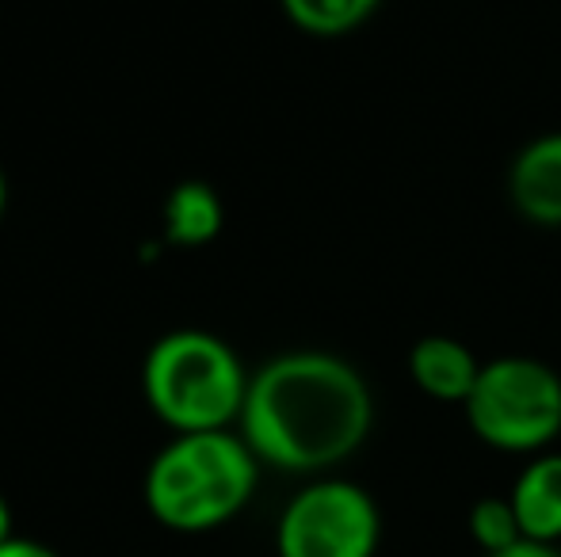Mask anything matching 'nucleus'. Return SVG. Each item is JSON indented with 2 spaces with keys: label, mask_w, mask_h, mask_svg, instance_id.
Masks as SVG:
<instances>
[{
  "label": "nucleus",
  "mask_w": 561,
  "mask_h": 557,
  "mask_svg": "<svg viewBox=\"0 0 561 557\" xmlns=\"http://www.w3.org/2000/svg\"><path fill=\"white\" fill-rule=\"evenodd\" d=\"M164 230L176 245H207L222 230V202L207 184H184L172 192L164 210Z\"/></svg>",
  "instance_id": "obj_9"
},
{
  "label": "nucleus",
  "mask_w": 561,
  "mask_h": 557,
  "mask_svg": "<svg viewBox=\"0 0 561 557\" xmlns=\"http://www.w3.org/2000/svg\"><path fill=\"white\" fill-rule=\"evenodd\" d=\"M0 207H4V179H0Z\"/></svg>",
  "instance_id": "obj_15"
},
{
  "label": "nucleus",
  "mask_w": 561,
  "mask_h": 557,
  "mask_svg": "<svg viewBox=\"0 0 561 557\" xmlns=\"http://www.w3.org/2000/svg\"><path fill=\"white\" fill-rule=\"evenodd\" d=\"M0 557H58V554L46 550L43 543H31V538H8L0 546Z\"/></svg>",
  "instance_id": "obj_12"
},
{
  "label": "nucleus",
  "mask_w": 561,
  "mask_h": 557,
  "mask_svg": "<svg viewBox=\"0 0 561 557\" xmlns=\"http://www.w3.org/2000/svg\"><path fill=\"white\" fill-rule=\"evenodd\" d=\"M466 417L489 446L539 451L561 431V379L539 359H496L481 367Z\"/></svg>",
  "instance_id": "obj_4"
},
{
  "label": "nucleus",
  "mask_w": 561,
  "mask_h": 557,
  "mask_svg": "<svg viewBox=\"0 0 561 557\" xmlns=\"http://www.w3.org/2000/svg\"><path fill=\"white\" fill-rule=\"evenodd\" d=\"M512 508L519 515L524 538L554 543L561 538V454L535 459L512 489Z\"/></svg>",
  "instance_id": "obj_8"
},
{
  "label": "nucleus",
  "mask_w": 561,
  "mask_h": 557,
  "mask_svg": "<svg viewBox=\"0 0 561 557\" xmlns=\"http://www.w3.org/2000/svg\"><path fill=\"white\" fill-rule=\"evenodd\" d=\"M256 459L226 431H192L157 454L146 477V504L172 531H210L249 504Z\"/></svg>",
  "instance_id": "obj_2"
},
{
  "label": "nucleus",
  "mask_w": 561,
  "mask_h": 557,
  "mask_svg": "<svg viewBox=\"0 0 561 557\" xmlns=\"http://www.w3.org/2000/svg\"><path fill=\"white\" fill-rule=\"evenodd\" d=\"M283 8L310 35H344L375 12L378 0H283Z\"/></svg>",
  "instance_id": "obj_10"
},
{
  "label": "nucleus",
  "mask_w": 561,
  "mask_h": 557,
  "mask_svg": "<svg viewBox=\"0 0 561 557\" xmlns=\"http://www.w3.org/2000/svg\"><path fill=\"white\" fill-rule=\"evenodd\" d=\"M244 374L233 351L207 333H172L146 359V397L176 431H222L244 409Z\"/></svg>",
  "instance_id": "obj_3"
},
{
  "label": "nucleus",
  "mask_w": 561,
  "mask_h": 557,
  "mask_svg": "<svg viewBox=\"0 0 561 557\" xmlns=\"http://www.w3.org/2000/svg\"><path fill=\"white\" fill-rule=\"evenodd\" d=\"M378 508L347 481L298 492L279 520V557H375Z\"/></svg>",
  "instance_id": "obj_5"
},
{
  "label": "nucleus",
  "mask_w": 561,
  "mask_h": 557,
  "mask_svg": "<svg viewBox=\"0 0 561 557\" xmlns=\"http://www.w3.org/2000/svg\"><path fill=\"white\" fill-rule=\"evenodd\" d=\"M12 538V515H8V504H4V497H0V546Z\"/></svg>",
  "instance_id": "obj_14"
},
{
  "label": "nucleus",
  "mask_w": 561,
  "mask_h": 557,
  "mask_svg": "<svg viewBox=\"0 0 561 557\" xmlns=\"http://www.w3.org/2000/svg\"><path fill=\"white\" fill-rule=\"evenodd\" d=\"M409 371H413L416 386L436 402H470L473 386H478V359L466 344L450 340V336H424L409 356Z\"/></svg>",
  "instance_id": "obj_7"
},
{
  "label": "nucleus",
  "mask_w": 561,
  "mask_h": 557,
  "mask_svg": "<svg viewBox=\"0 0 561 557\" xmlns=\"http://www.w3.org/2000/svg\"><path fill=\"white\" fill-rule=\"evenodd\" d=\"M244 443L279 469H325L370 431L367 382L333 356L298 351L267 363L244 394Z\"/></svg>",
  "instance_id": "obj_1"
},
{
  "label": "nucleus",
  "mask_w": 561,
  "mask_h": 557,
  "mask_svg": "<svg viewBox=\"0 0 561 557\" xmlns=\"http://www.w3.org/2000/svg\"><path fill=\"white\" fill-rule=\"evenodd\" d=\"M470 531L478 538V546H485L489 554H501V550H512L516 543H524V527H519V515L512 508V497L508 500H478L470 512Z\"/></svg>",
  "instance_id": "obj_11"
},
{
  "label": "nucleus",
  "mask_w": 561,
  "mask_h": 557,
  "mask_svg": "<svg viewBox=\"0 0 561 557\" xmlns=\"http://www.w3.org/2000/svg\"><path fill=\"white\" fill-rule=\"evenodd\" d=\"M512 199L524 218L561 225V135L539 138L512 164Z\"/></svg>",
  "instance_id": "obj_6"
},
{
  "label": "nucleus",
  "mask_w": 561,
  "mask_h": 557,
  "mask_svg": "<svg viewBox=\"0 0 561 557\" xmlns=\"http://www.w3.org/2000/svg\"><path fill=\"white\" fill-rule=\"evenodd\" d=\"M489 557H561V554L550 543H531V538H524V543H516L512 550L489 554Z\"/></svg>",
  "instance_id": "obj_13"
}]
</instances>
